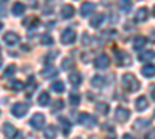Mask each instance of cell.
Here are the masks:
<instances>
[{
  "mask_svg": "<svg viewBox=\"0 0 155 139\" xmlns=\"http://www.w3.org/2000/svg\"><path fill=\"white\" fill-rule=\"evenodd\" d=\"M44 124H45V116L41 115V113H36L31 118V127H34V128H42Z\"/></svg>",
  "mask_w": 155,
  "mask_h": 139,
  "instance_id": "8",
  "label": "cell"
},
{
  "mask_svg": "<svg viewBox=\"0 0 155 139\" xmlns=\"http://www.w3.org/2000/svg\"><path fill=\"white\" fill-rule=\"evenodd\" d=\"M155 57V53L153 51H143V53H141L140 54V60H152Z\"/></svg>",
  "mask_w": 155,
  "mask_h": 139,
  "instance_id": "32",
  "label": "cell"
},
{
  "mask_svg": "<svg viewBox=\"0 0 155 139\" xmlns=\"http://www.w3.org/2000/svg\"><path fill=\"white\" fill-rule=\"evenodd\" d=\"M144 139H155V130H150L144 134Z\"/></svg>",
  "mask_w": 155,
  "mask_h": 139,
  "instance_id": "39",
  "label": "cell"
},
{
  "mask_svg": "<svg viewBox=\"0 0 155 139\" xmlns=\"http://www.w3.org/2000/svg\"><path fill=\"white\" fill-rule=\"evenodd\" d=\"M68 81L71 82V85L78 87V85L82 82V77H81V74H79V73H71V74L68 76Z\"/></svg>",
  "mask_w": 155,
  "mask_h": 139,
  "instance_id": "22",
  "label": "cell"
},
{
  "mask_svg": "<svg viewBox=\"0 0 155 139\" xmlns=\"http://www.w3.org/2000/svg\"><path fill=\"white\" fill-rule=\"evenodd\" d=\"M123 87L126 88L127 91L134 93V91H137L138 88H140V82L137 81V77H135L134 74L126 73V74L123 76Z\"/></svg>",
  "mask_w": 155,
  "mask_h": 139,
  "instance_id": "1",
  "label": "cell"
},
{
  "mask_svg": "<svg viewBox=\"0 0 155 139\" xmlns=\"http://www.w3.org/2000/svg\"><path fill=\"white\" fill-rule=\"evenodd\" d=\"M106 37V39H113V37L116 36V33L113 31V30H110V31H104V34H102Z\"/></svg>",
  "mask_w": 155,
  "mask_h": 139,
  "instance_id": "37",
  "label": "cell"
},
{
  "mask_svg": "<svg viewBox=\"0 0 155 139\" xmlns=\"http://www.w3.org/2000/svg\"><path fill=\"white\" fill-rule=\"evenodd\" d=\"M59 122H61V125H62V133L64 134H68L70 133V128H71V125H70V122L65 119V118H59Z\"/></svg>",
  "mask_w": 155,
  "mask_h": 139,
  "instance_id": "24",
  "label": "cell"
},
{
  "mask_svg": "<svg viewBox=\"0 0 155 139\" xmlns=\"http://www.w3.org/2000/svg\"><path fill=\"white\" fill-rule=\"evenodd\" d=\"M153 16H155V6H153Z\"/></svg>",
  "mask_w": 155,
  "mask_h": 139,
  "instance_id": "46",
  "label": "cell"
},
{
  "mask_svg": "<svg viewBox=\"0 0 155 139\" xmlns=\"http://www.w3.org/2000/svg\"><path fill=\"white\" fill-rule=\"evenodd\" d=\"M104 19H106L104 14H101V12H99V14H95V16L92 17V20H90V25H92L93 28H98L99 25L104 22Z\"/></svg>",
  "mask_w": 155,
  "mask_h": 139,
  "instance_id": "17",
  "label": "cell"
},
{
  "mask_svg": "<svg viewBox=\"0 0 155 139\" xmlns=\"http://www.w3.org/2000/svg\"><path fill=\"white\" fill-rule=\"evenodd\" d=\"M12 139H22V133H20V131H17V133H16V136L12 137Z\"/></svg>",
  "mask_w": 155,
  "mask_h": 139,
  "instance_id": "41",
  "label": "cell"
},
{
  "mask_svg": "<svg viewBox=\"0 0 155 139\" xmlns=\"http://www.w3.org/2000/svg\"><path fill=\"white\" fill-rule=\"evenodd\" d=\"M8 88L12 90V91H19V90H23V88H25V84L20 82V81H11L8 84Z\"/></svg>",
  "mask_w": 155,
  "mask_h": 139,
  "instance_id": "19",
  "label": "cell"
},
{
  "mask_svg": "<svg viewBox=\"0 0 155 139\" xmlns=\"http://www.w3.org/2000/svg\"><path fill=\"white\" fill-rule=\"evenodd\" d=\"M96 111L99 113V115H107V113H109V105L104 104V102H99L96 105Z\"/></svg>",
  "mask_w": 155,
  "mask_h": 139,
  "instance_id": "30",
  "label": "cell"
},
{
  "mask_svg": "<svg viewBox=\"0 0 155 139\" xmlns=\"http://www.w3.org/2000/svg\"><path fill=\"white\" fill-rule=\"evenodd\" d=\"M146 42H147L146 37H143V36H137L135 39H134V48H135V49H141V48H144Z\"/></svg>",
  "mask_w": 155,
  "mask_h": 139,
  "instance_id": "16",
  "label": "cell"
},
{
  "mask_svg": "<svg viewBox=\"0 0 155 139\" xmlns=\"http://www.w3.org/2000/svg\"><path fill=\"white\" fill-rule=\"evenodd\" d=\"M147 99L144 97V96H140L138 99H137V102H135V107H137V110L138 111H143V110H146L147 108Z\"/></svg>",
  "mask_w": 155,
  "mask_h": 139,
  "instance_id": "15",
  "label": "cell"
},
{
  "mask_svg": "<svg viewBox=\"0 0 155 139\" xmlns=\"http://www.w3.org/2000/svg\"><path fill=\"white\" fill-rule=\"evenodd\" d=\"M109 139H115V137H109Z\"/></svg>",
  "mask_w": 155,
  "mask_h": 139,
  "instance_id": "47",
  "label": "cell"
},
{
  "mask_svg": "<svg viewBox=\"0 0 155 139\" xmlns=\"http://www.w3.org/2000/svg\"><path fill=\"white\" fill-rule=\"evenodd\" d=\"M3 40H5L6 45H16L19 42V36L16 33H6L3 36Z\"/></svg>",
  "mask_w": 155,
  "mask_h": 139,
  "instance_id": "11",
  "label": "cell"
},
{
  "mask_svg": "<svg viewBox=\"0 0 155 139\" xmlns=\"http://www.w3.org/2000/svg\"><path fill=\"white\" fill-rule=\"evenodd\" d=\"M79 102H81V94H78V93H71V94H70V104H71L73 107H76Z\"/></svg>",
  "mask_w": 155,
  "mask_h": 139,
  "instance_id": "34",
  "label": "cell"
},
{
  "mask_svg": "<svg viewBox=\"0 0 155 139\" xmlns=\"http://www.w3.org/2000/svg\"><path fill=\"white\" fill-rule=\"evenodd\" d=\"M62 70H74V60L71 57H67L62 60Z\"/></svg>",
  "mask_w": 155,
  "mask_h": 139,
  "instance_id": "25",
  "label": "cell"
},
{
  "mask_svg": "<svg viewBox=\"0 0 155 139\" xmlns=\"http://www.w3.org/2000/svg\"><path fill=\"white\" fill-rule=\"evenodd\" d=\"M6 2V0H0V3H5Z\"/></svg>",
  "mask_w": 155,
  "mask_h": 139,
  "instance_id": "45",
  "label": "cell"
},
{
  "mask_svg": "<svg viewBox=\"0 0 155 139\" xmlns=\"http://www.w3.org/2000/svg\"><path fill=\"white\" fill-rule=\"evenodd\" d=\"M95 67L98 68V70H106L109 65H110V59L106 56V54H99L96 59H95Z\"/></svg>",
  "mask_w": 155,
  "mask_h": 139,
  "instance_id": "5",
  "label": "cell"
},
{
  "mask_svg": "<svg viewBox=\"0 0 155 139\" xmlns=\"http://www.w3.org/2000/svg\"><path fill=\"white\" fill-rule=\"evenodd\" d=\"M78 122H79L81 125H84V127H93V125H96V121L92 115H88V113H81L79 116H78Z\"/></svg>",
  "mask_w": 155,
  "mask_h": 139,
  "instance_id": "2",
  "label": "cell"
},
{
  "mask_svg": "<svg viewBox=\"0 0 155 139\" xmlns=\"http://www.w3.org/2000/svg\"><path fill=\"white\" fill-rule=\"evenodd\" d=\"M14 73H16V67H14V65H8V67H6V70L3 71V74H2V77H3V79L11 77V76L14 74Z\"/></svg>",
  "mask_w": 155,
  "mask_h": 139,
  "instance_id": "31",
  "label": "cell"
},
{
  "mask_svg": "<svg viewBox=\"0 0 155 139\" xmlns=\"http://www.w3.org/2000/svg\"><path fill=\"white\" fill-rule=\"evenodd\" d=\"M141 74H143L144 77H153L155 76V65H152V64L144 65L143 68H141Z\"/></svg>",
  "mask_w": 155,
  "mask_h": 139,
  "instance_id": "13",
  "label": "cell"
},
{
  "mask_svg": "<svg viewBox=\"0 0 155 139\" xmlns=\"http://www.w3.org/2000/svg\"><path fill=\"white\" fill-rule=\"evenodd\" d=\"M44 136L47 139H54L56 137V127L54 125H48V127L44 130Z\"/></svg>",
  "mask_w": 155,
  "mask_h": 139,
  "instance_id": "20",
  "label": "cell"
},
{
  "mask_svg": "<svg viewBox=\"0 0 155 139\" xmlns=\"http://www.w3.org/2000/svg\"><path fill=\"white\" fill-rule=\"evenodd\" d=\"M41 74H42V77H45V79H50V77H56V76H58V70L50 67V68H45V70H44Z\"/></svg>",
  "mask_w": 155,
  "mask_h": 139,
  "instance_id": "21",
  "label": "cell"
},
{
  "mask_svg": "<svg viewBox=\"0 0 155 139\" xmlns=\"http://www.w3.org/2000/svg\"><path fill=\"white\" fill-rule=\"evenodd\" d=\"M2 28H3V23H2V22H0V31H2Z\"/></svg>",
  "mask_w": 155,
  "mask_h": 139,
  "instance_id": "44",
  "label": "cell"
},
{
  "mask_svg": "<svg viewBox=\"0 0 155 139\" xmlns=\"http://www.w3.org/2000/svg\"><path fill=\"white\" fill-rule=\"evenodd\" d=\"M129 116H130V111H129L127 108H124V107H118L116 111H115V118L120 122H126L129 119Z\"/></svg>",
  "mask_w": 155,
  "mask_h": 139,
  "instance_id": "7",
  "label": "cell"
},
{
  "mask_svg": "<svg viewBox=\"0 0 155 139\" xmlns=\"http://www.w3.org/2000/svg\"><path fill=\"white\" fill-rule=\"evenodd\" d=\"M147 16H149L147 8H140V9L137 11V14H135V20H137L138 23L146 22V20H147Z\"/></svg>",
  "mask_w": 155,
  "mask_h": 139,
  "instance_id": "10",
  "label": "cell"
},
{
  "mask_svg": "<svg viewBox=\"0 0 155 139\" xmlns=\"http://www.w3.org/2000/svg\"><path fill=\"white\" fill-rule=\"evenodd\" d=\"M64 82H61V81H56V82H53L51 84V90L53 91H56V93H64Z\"/></svg>",
  "mask_w": 155,
  "mask_h": 139,
  "instance_id": "29",
  "label": "cell"
},
{
  "mask_svg": "<svg viewBox=\"0 0 155 139\" xmlns=\"http://www.w3.org/2000/svg\"><path fill=\"white\" fill-rule=\"evenodd\" d=\"M62 108H64V102H62V100H56L53 110H54V111H59V110H62Z\"/></svg>",
  "mask_w": 155,
  "mask_h": 139,
  "instance_id": "38",
  "label": "cell"
},
{
  "mask_svg": "<svg viewBox=\"0 0 155 139\" xmlns=\"http://www.w3.org/2000/svg\"><path fill=\"white\" fill-rule=\"evenodd\" d=\"M115 54H116V64H118L120 67H127L130 65V57H129L127 53L121 51V49H115Z\"/></svg>",
  "mask_w": 155,
  "mask_h": 139,
  "instance_id": "3",
  "label": "cell"
},
{
  "mask_svg": "<svg viewBox=\"0 0 155 139\" xmlns=\"http://www.w3.org/2000/svg\"><path fill=\"white\" fill-rule=\"evenodd\" d=\"M149 40H150L152 43H155V31H153V33L150 34V37H149Z\"/></svg>",
  "mask_w": 155,
  "mask_h": 139,
  "instance_id": "40",
  "label": "cell"
},
{
  "mask_svg": "<svg viewBox=\"0 0 155 139\" xmlns=\"http://www.w3.org/2000/svg\"><path fill=\"white\" fill-rule=\"evenodd\" d=\"M25 9H27V8H25V5L23 3H19V2H16L14 5H12V14H14V16H22L23 14V12H25Z\"/></svg>",
  "mask_w": 155,
  "mask_h": 139,
  "instance_id": "18",
  "label": "cell"
},
{
  "mask_svg": "<svg viewBox=\"0 0 155 139\" xmlns=\"http://www.w3.org/2000/svg\"><path fill=\"white\" fill-rule=\"evenodd\" d=\"M123 139H134V136H130V134H124Z\"/></svg>",
  "mask_w": 155,
  "mask_h": 139,
  "instance_id": "42",
  "label": "cell"
},
{
  "mask_svg": "<svg viewBox=\"0 0 155 139\" xmlns=\"http://www.w3.org/2000/svg\"><path fill=\"white\" fill-rule=\"evenodd\" d=\"M152 97H153V100H155V88H152Z\"/></svg>",
  "mask_w": 155,
  "mask_h": 139,
  "instance_id": "43",
  "label": "cell"
},
{
  "mask_svg": "<svg viewBox=\"0 0 155 139\" xmlns=\"http://www.w3.org/2000/svg\"><path fill=\"white\" fill-rule=\"evenodd\" d=\"M37 102H39V105H42V107L48 105V102H50V94H48L47 91H42L41 96H39V99H37Z\"/></svg>",
  "mask_w": 155,
  "mask_h": 139,
  "instance_id": "26",
  "label": "cell"
},
{
  "mask_svg": "<svg viewBox=\"0 0 155 139\" xmlns=\"http://www.w3.org/2000/svg\"><path fill=\"white\" fill-rule=\"evenodd\" d=\"M23 25L25 27H30V28H34L39 25V20H37V17H28V19L23 20Z\"/></svg>",
  "mask_w": 155,
  "mask_h": 139,
  "instance_id": "28",
  "label": "cell"
},
{
  "mask_svg": "<svg viewBox=\"0 0 155 139\" xmlns=\"http://www.w3.org/2000/svg\"><path fill=\"white\" fill-rule=\"evenodd\" d=\"M104 82H106V79L101 77V76H95V77L92 79V85L93 87H102V85H104Z\"/></svg>",
  "mask_w": 155,
  "mask_h": 139,
  "instance_id": "35",
  "label": "cell"
},
{
  "mask_svg": "<svg viewBox=\"0 0 155 139\" xmlns=\"http://www.w3.org/2000/svg\"><path fill=\"white\" fill-rule=\"evenodd\" d=\"M61 40H62L64 45H71V43H74V40H76V33H74L73 30H65V31L62 33V36H61Z\"/></svg>",
  "mask_w": 155,
  "mask_h": 139,
  "instance_id": "4",
  "label": "cell"
},
{
  "mask_svg": "<svg viewBox=\"0 0 155 139\" xmlns=\"http://www.w3.org/2000/svg\"><path fill=\"white\" fill-rule=\"evenodd\" d=\"M41 42H42V45H53V37L51 36H48V34H45V36H42L41 37Z\"/></svg>",
  "mask_w": 155,
  "mask_h": 139,
  "instance_id": "36",
  "label": "cell"
},
{
  "mask_svg": "<svg viewBox=\"0 0 155 139\" xmlns=\"http://www.w3.org/2000/svg\"><path fill=\"white\" fill-rule=\"evenodd\" d=\"M153 116H155V111H153Z\"/></svg>",
  "mask_w": 155,
  "mask_h": 139,
  "instance_id": "48",
  "label": "cell"
},
{
  "mask_svg": "<svg viewBox=\"0 0 155 139\" xmlns=\"http://www.w3.org/2000/svg\"><path fill=\"white\" fill-rule=\"evenodd\" d=\"M118 6H120V9H121L123 12L130 11V8H132V0H120Z\"/></svg>",
  "mask_w": 155,
  "mask_h": 139,
  "instance_id": "23",
  "label": "cell"
},
{
  "mask_svg": "<svg viewBox=\"0 0 155 139\" xmlns=\"http://www.w3.org/2000/svg\"><path fill=\"white\" fill-rule=\"evenodd\" d=\"M36 87H37V84H36L34 77H30V79H28L27 87H25V90H27V94H28V96H31V93L36 90Z\"/></svg>",
  "mask_w": 155,
  "mask_h": 139,
  "instance_id": "27",
  "label": "cell"
},
{
  "mask_svg": "<svg viewBox=\"0 0 155 139\" xmlns=\"http://www.w3.org/2000/svg\"><path fill=\"white\" fill-rule=\"evenodd\" d=\"M61 16L64 19H71L74 16V8L71 5H64L62 9H61Z\"/></svg>",
  "mask_w": 155,
  "mask_h": 139,
  "instance_id": "9",
  "label": "cell"
},
{
  "mask_svg": "<svg viewBox=\"0 0 155 139\" xmlns=\"http://www.w3.org/2000/svg\"><path fill=\"white\" fill-rule=\"evenodd\" d=\"M12 115H14L16 118H23L25 115H27V111H28V105H25V104H16L14 107H12Z\"/></svg>",
  "mask_w": 155,
  "mask_h": 139,
  "instance_id": "6",
  "label": "cell"
},
{
  "mask_svg": "<svg viewBox=\"0 0 155 139\" xmlns=\"http://www.w3.org/2000/svg\"><path fill=\"white\" fill-rule=\"evenodd\" d=\"M149 124H150V121L149 119H138L137 122H135V125H134V127L138 130V128H144V127H149Z\"/></svg>",
  "mask_w": 155,
  "mask_h": 139,
  "instance_id": "33",
  "label": "cell"
},
{
  "mask_svg": "<svg viewBox=\"0 0 155 139\" xmlns=\"http://www.w3.org/2000/svg\"><path fill=\"white\" fill-rule=\"evenodd\" d=\"M93 9H95V6H93V3H90V2H84L82 5H81V16H90L93 12Z\"/></svg>",
  "mask_w": 155,
  "mask_h": 139,
  "instance_id": "14",
  "label": "cell"
},
{
  "mask_svg": "<svg viewBox=\"0 0 155 139\" xmlns=\"http://www.w3.org/2000/svg\"><path fill=\"white\" fill-rule=\"evenodd\" d=\"M3 130H5V136L9 137V139H12V137L16 136V133H17L16 127H14L12 124H9V122H6V124L3 125Z\"/></svg>",
  "mask_w": 155,
  "mask_h": 139,
  "instance_id": "12",
  "label": "cell"
}]
</instances>
